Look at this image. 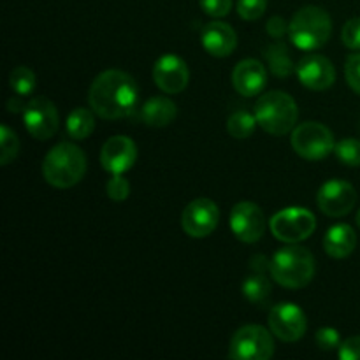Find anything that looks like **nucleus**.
<instances>
[{
  "label": "nucleus",
  "instance_id": "nucleus-37",
  "mask_svg": "<svg viewBox=\"0 0 360 360\" xmlns=\"http://www.w3.org/2000/svg\"><path fill=\"white\" fill-rule=\"evenodd\" d=\"M25 105H27V104H23V102L18 101V98H9V102H7V111H9V112H18V111L23 112Z\"/></svg>",
  "mask_w": 360,
  "mask_h": 360
},
{
  "label": "nucleus",
  "instance_id": "nucleus-25",
  "mask_svg": "<svg viewBox=\"0 0 360 360\" xmlns=\"http://www.w3.org/2000/svg\"><path fill=\"white\" fill-rule=\"evenodd\" d=\"M9 86L20 97H27V95L34 94L35 86H37V79H35L34 70L28 67L20 65L16 69L11 70L9 74Z\"/></svg>",
  "mask_w": 360,
  "mask_h": 360
},
{
  "label": "nucleus",
  "instance_id": "nucleus-21",
  "mask_svg": "<svg viewBox=\"0 0 360 360\" xmlns=\"http://www.w3.org/2000/svg\"><path fill=\"white\" fill-rule=\"evenodd\" d=\"M271 292H273V285L262 271H253V274L246 276V280L243 281V295L252 304H266L271 297Z\"/></svg>",
  "mask_w": 360,
  "mask_h": 360
},
{
  "label": "nucleus",
  "instance_id": "nucleus-10",
  "mask_svg": "<svg viewBox=\"0 0 360 360\" xmlns=\"http://www.w3.org/2000/svg\"><path fill=\"white\" fill-rule=\"evenodd\" d=\"M220 221V210L211 199L200 197L192 200L181 213V227L186 236L193 239L207 238L214 232Z\"/></svg>",
  "mask_w": 360,
  "mask_h": 360
},
{
  "label": "nucleus",
  "instance_id": "nucleus-4",
  "mask_svg": "<svg viewBox=\"0 0 360 360\" xmlns=\"http://www.w3.org/2000/svg\"><path fill=\"white\" fill-rule=\"evenodd\" d=\"M333 34V21L327 11L316 6H306L292 16L288 23V37L301 51L320 49Z\"/></svg>",
  "mask_w": 360,
  "mask_h": 360
},
{
  "label": "nucleus",
  "instance_id": "nucleus-24",
  "mask_svg": "<svg viewBox=\"0 0 360 360\" xmlns=\"http://www.w3.org/2000/svg\"><path fill=\"white\" fill-rule=\"evenodd\" d=\"M257 125H259V122H257L255 118V112L252 115V112H248L246 109H239V111H236L234 115H231V118H229L227 132L231 134L234 139H248L250 136H253Z\"/></svg>",
  "mask_w": 360,
  "mask_h": 360
},
{
  "label": "nucleus",
  "instance_id": "nucleus-33",
  "mask_svg": "<svg viewBox=\"0 0 360 360\" xmlns=\"http://www.w3.org/2000/svg\"><path fill=\"white\" fill-rule=\"evenodd\" d=\"M200 9L213 18L227 16L232 9V0H199Z\"/></svg>",
  "mask_w": 360,
  "mask_h": 360
},
{
  "label": "nucleus",
  "instance_id": "nucleus-2",
  "mask_svg": "<svg viewBox=\"0 0 360 360\" xmlns=\"http://www.w3.org/2000/svg\"><path fill=\"white\" fill-rule=\"evenodd\" d=\"M269 273L278 285L290 290L304 288L315 276V257L304 246L288 245L271 259Z\"/></svg>",
  "mask_w": 360,
  "mask_h": 360
},
{
  "label": "nucleus",
  "instance_id": "nucleus-23",
  "mask_svg": "<svg viewBox=\"0 0 360 360\" xmlns=\"http://www.w3.org/2000/svg\"><path fill=\"white\" fill-rule=\"evenodd\" d=\"M67 134H69L72 139L83 141L86 137H90L95 130V116L90 109L84 108H76L74 111H70V115L67 116L65 123Z\"/></svg>",
  "mask_w": 360,
  "mask_h": 360
},
{
  "label": "nucleus",
  "instance_id": "nucleus-31",
  "mask_svg": "<svg viewBox=\"0 0 360 360\" xmlns=\"http://www.w3.org/2000/svg\"><path fill=\"white\" fill-rule=\"evenodd\" d=\"M315 341L316 345H319L320 350H326V352L336 350V348L341 347L340 333H338L336 329H333V327H322V329H319V333H316L315 336Z\"/></svg>",
  "mask_w": 360,
  "mask_h": 360
},
{
  "label": "nucleus",
  "instance_id": "nucleus-13",
  "mask_svg": "<svg viewBox=\"0 0 360 360\" xmlns=\"http://www.w3.org/2000/svg\"><path fill=\"white\" fill-rule=\"evenodd\" d=\"M266 217L255 202L243 200L231 211V231L239 241L257 243L266 232Z\"/></svg>",
  "mask_w": 360,
  "mask_h": 360
},
{
  "label": "nucleus",
  "instance_id": "nucleus-38",
  "mask_svg": "<svg viewBox=\"0 0 360 360\" xmlns=\"http://www.w3.org/2000/svg\"><path fill=\"white\" fill-rule=\"evenodd\" d=\"M357 225L360 227V210H359V213H357Z\"/></svg>",
  "mask_w": 360,
  "mask_h": 360
},
{
  "label": "nucleus",
  "instance_id": "nucleus-29",
  "mask_svg": "<svg viewBox=\"0 0 360 360\" xmlns=\"http://www.w3.org/2000/svg\"><path fill=\"white\" fill-rule=\"evenodd\" d=\"M267 0H239L238 14L246 21H255L266 13Z\"/></svg>",
  "mask_w": 360,
  "mask_h": 360
},
{
  "label": "nucleus",
  "instance_id": "nucleus-18",
  "mask_svg": "<svg viewBox=\"0 0 360 360\" xmlns=\"http://www.w3.org/2000/svg\"><path fill=\"white\" fill-rule=\"evenodd\" d=\"M200 41H202L204 49L211 56L225 58L234 53L236 46H238V35L231 25L224 23V21H211L202 28Z\"/></svg>",
  "mask_w": 360,
  "mask_h": 360
},
{
  "label": "nucleus",
  "instance_id": "nucleus-19",
  "mask_svg": "<svg viewBox=\"0 0 360 360\" xmlns=\"http://www.w3.org/2000/svg\"><path fill=\"white\" fill-rule=\"evenodd\" d=\"M357 246V234L348 224H338L327 231L323 238V250L333 259H347Z\"/></svg>",
  "mask_w": 360,
  "mask_h": 360
},
{
  "label": "nucleus",
  "instance_id": "nucleus-16",
  "mask_svg": "<svg viewBox=\"0 0 360 360\" xmlns=\"http://www.w3.org/2000/svg\"><path fill=\"white\" fill-rule=\"evenodd\" d=\"M137 160V146L130 137L115 136L104 143L101 150V164L109 174H123L130 171Z\"/></svg>",
  "mask_w": 360,
  "mask_h": 360
},
{
  "label": "nucleus",
  "instance_id": "nucleus-36",
  "mask_svg": "<svg viewBox=\"0 0 360 360\" xmlns=\"http://www.w3.org/2000/svg\"><path fill=\"white\" fill-rule=\"evenodd\" d=\"M269 266L271 260H267L264 255H253L252 260H250V267L253 271H262V273H266V271H269Z\"/></svg>",
  "mask_w": 360,
  "mask_h": 360
},
{
  "label": "nucleus",
  "instance_id": "nucleus-17",
  "mask_svg": "<svg viewBox=\"0 0 360 360\" xmlns=\"http://www.w3.org/2000/svg\"><path fill=\"white\" fill-rule=\"evenodd\" d=\"M232 84L243 97H255L262 94L267 84L266 65L255 58L241 60L232 72Z\"/></svg>",
  "mask_w": 360,
  "mask_h": 360
},
{
  "label": "nucleus",
  "instance_id": "nucleus-9",
  "mask_svg": "<svg viewBox=\"0 0 360 360\" xmlns=\"http://www.w3.org/2000/svg\"><path fill=\"white\" fill-rule=\"evenodd\" d=\"M23 123L27 132L34 139H51L60 125V116L58 111H56V105L46 97H34L25 105Z\"/></svg>",
  "mask_w": 360,
  "mask_h": 360
},
{
  "label": "nucleus",
  "instance_id": "nucleus-14",
  "mask_svg": "<svg viewBox=\"0 0 360 360\" xmlns=\"http://www.w3.org/2000/svg\"><path fill=\"white\" fill-rule=\"evenodd\" d=\"M295 74L302 86L313 91L327 90L336 81V69H334L333 62L319 53L304 56L295 67Z\"/></svg>",
  "mask_w": 360,
  "mask_h": 360
},
{
  "label": "nucleus",
  "instance_id": "nucleus-3",
  "mask_svg": "<svg viewBox=\"0 0 360 360\" xmlns=\"http://www.w3.org/2000/svg\"><path fill=\"white\" fill-rule=\"evenodd\" d=\"M86 155L72 143H60L48 151L42 162V176L55 188H70L84 178Z\"/></svg>",
  "mask_w": 360,
  "mask_h": 360
},
{
  "label": "nucleus",
  "instance_id": "nucleus-15",
  "mask_svg": "<svg viewBox=\"0 0 360 360\" xmlns=\"http://www.w3.org/2000/svg\"><path fill=\"white\" fill-rule=\"evenodd\" d=\"M190 79L188 67L178 55H164L155 62L153 81L164 94H181Z\"/></svg>",
  "mask_w": 360,
  "mask_h": 360
},
{
  "label": "nucleus",
  "instance_id": "nucleus-6",
  "mask_svg": "<svg viewBox=\"0 0 360 360\" xmlns=\"http://www.w3.org/2000/svg\"><path fill=\"white\" fill-rule=\"evenodd\" d=\"M290 144L299 157L306 160H322L336 148L334 134L319 122H304L292 130Z\"/></svg>",
  "mask_w": 360,
  "mask_h": 360
},
{
  "label": "nucleus",
  "instance_id": "nucleus-8",
  "mask_svg": "<svg viewBox=\"0 0 360 360\" xmlns=\"http://www.w3.org/2000/svg\"><path fill=\"white\" fill-rule=\"evenodd\" d=\"M229 355L234 360H269L274 355V340L260 326H245L236 330Z\"/></svg>",
  "mask_w": 360,
  "mask_h": 360
},
{
  "label": "nucleus",
  "instance_id": "nucleus-11",
  "mask_svg": "<svg viewBox=\"0 0 360 360\" xmlns=\"http://www.w3.org/2000/svg\"><path fill=\"white\" fill-rule=\"evenodd\" d=\"M269 329L278 340L285 341V343H294L306 334L308 320L299 306L292 304V302H281V304L271 308Z\"/></svg>",
  "mask_w": 360,
  "mask_h": 360
},
{
  "label": "nucleus",
  "instance_id": "nucleus-7",
  "mask_svg": "<svg viewBox=\"0 0 360 360\" xmlns=\"http://www.w3.org/2000/svg\"><path fill=\"white\" fill-rule=\"evenodd\" d=\"M269 229L278 241L295 245L311 238L316 231V218L304 207H287L271 218Z\"/></svg>",
  "mask_w": 360,
  "mask_h": 360
},
{
  "label": "nucleus",
  "instance_id": "nucleus-5",
  "mask_svg": "<svg viewBox=\"0 0 360 360\" xmlns=\"http://www.w3.org/2000/svg\"><path fill=\"white\" fill-rule=\"evenodd\" d=\"M297 104L285 91L264 94L255 104V118L264 132L274 137L287 136L295 129L297 122Z\"/></svg>",
  "mask_w": 360,
  "mask_h": 360
},
{
  "label": "nucleus",
  "instance_id": "nucleus-35",
  "mask_svg": "<svg viewBox=\"0 0 360 360\" xmlns=\"http://www.w3.org/2000/svg\"><path fill=\"white\" fill-rule=\"evenodd\" d=\"M266 30L273 39H281L285 34H288V23L281 16H273L267 21Z\"/></svg>",
  "mask_w": 360,
  "mask_h": 360
},
{
  "label": "nucleus",
  "instance_id": "nucleus-26",
  "mask_svg": "<svg viewBox=\"0 0 360 360\" xmlns=\"http://www.w3.org/2000/svg\"><path fill=\"white\" fill-rule=\"evenodd\" d=\"M20 151V139L9 127H0V164L9 165Z\"/></svg>",
  "mask_w": 360,
  "mask_h": 360
},
{
  "label": "nucleus",
  "instance_id": "nucleus-20",
  "mask_svg": "<svg viewBox=\"0 0 360 360\" xmlns=\"http://www.w3.org/2000/svg\"><path fill=\"white\" fill-rule=\"evenodd\" d=\"M178 115V108L169 97H151L144 102L141 109V120L144 125L162 129V127L171 125Z\"/></svg>",
  "mask_w": 360,
  "mask_h": 360
},
{
  "label": "nucleus",
  "instance_id": "nucleus-28",
  "mask_svg": "<svg viewBox=\"0 0 360 360\" xmlns=\"http://www.w3.org/2000/svg\"><path fill=\"white\" fill-rule=\"evenodd\" d=\"M105 192H108V197L111 200L122 202V200H125L130 195L129 179L123 178L122 174H112V178L105 185Z\"/></svg>",
  "mask_w": 360,
  "mask_h": 360
},
{
  "label": "nucleus",
  "instance_id": "nucleus-12",
  "mask_svg": "<svg viewBox=\"0 0 360 360\" xmlns=\"http://www.w3.org/2000/svg\"><path fill=\"white\" fill-rule=\"evenodd\" d=\"M320 211L330 218H340L350 213L357 202V192L354 185L343 179H330L323 183L316 197Z\"/></svg>",
  "mask_w": 360,
  "mask_h": 360
},
{
  "label": "nucleus",
  "instance_id": "nucleus-30",
  "mask_svg": "<svg viewBox=\"0 0 360 360\" xmlns=\"http://www.w3.org/2000/svg\"><path fill=\"white\" fill-rule=\"evenodd\" d=\"M341 41L348 49L359 51L360 49V18H352L345 23L341 30Z\"/></svg>",
  "mask_w": 360,
  "mask_h": 360
},
{
  "label": "nucleus",
  "instance_id": "nucleus-27",
  "mask_svg": "<svg viewBox=\"0 0 360 360\" xmlns=\"http://www.w3.org/2000/svg\"><path fill=\"white\" fill-rule=\"evenodd\" d=\"M338 160L347 167H360V141L343 139L334 148Z\"/></svg>",
  "mask_w": 360,
  "mask_h": 360
},
{
  "label": "nucleus",
  "instance_id": "nucleus-34",
  "mask_svg": "<svg viewBox=\"0 0 360 360\" xmlns=\"http://www.w3.org/2000/svg\"><path fill=\"white\" fill-rule=\"evenodd\" d=\"M340 359L341 360H360V336L348 338L340 347Z\"/></svg>",
  "mask_w": 360,
  "mask_h": 360
},
{
  "label": "nucleus",
  "instance_id": "nucleus-22",
  "mask_svg": "<svg viewBox=\"0 0 360 360\" xmlns=\"http://www.w3.org/2000/svg\"><path fill=\"white\" fill-rule=\"evenodd\" d=\"M264 56H266L269 69L274 76L278 77H290L295 72V65L292 62L288 49L283 42H276L264 49Z\"/></svg>",
  "mask_w": 360,
  "mask_h": 360
},
{
  "label": "nucleus",
  "instance_id": "nucleus-32",
  "mask_svg": "<svg viewBox=\"0 0 360 360\" xmlns=\"http://www.w3.org/2000/svg\"><path fill=\"white\" fill-rule=\"evenodd\" d=\"M345 76H347L348 86L360 95V53L348 56L347 65H345Z\"/></svg>",
  "mask_w": 360,
  "mask_h": 360
},
{
  "label": "nucleus",
  "instance_id": "nucleus-1",
  "mask_svg": "<svg viewBox=\"0 0 360 360\" xmlns=\"http://www.w3.org/2000/svg\"><path fill=\"white\" fill-rule=\"evenodd\" d=\"M139 101V86L123 70H104L91 83L88 91L90 108L98 118L120 120L129 116Z\"/></svg>",
  "mask_w": 360,
  "mask_h": 360
}]
</instances>
